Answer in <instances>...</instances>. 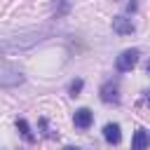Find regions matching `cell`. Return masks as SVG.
I'll return each mask as SVG.
<instances>
[{"label":"cell","mask_w":150,"mask_h":150,"mask_svg":"<svg viewBox=\"0 0 150 150\" xmlns=\"http://www.w3.org/2000/svg\"><path fill=\"white\" fill-rule=\"evenodd\" d=\"M112 30H115L117 35H131V33L136 30V26H134V21H131L129 16L120 14V16L112 19Z\"/></svg>","instance_id":"5b68a950"},{"label":"cell","mask_w":150,"mask_h":150,"mask_svg":"<svg viewBox=\"0 0 150 150\" xmlns=\"http://www.w3.org/2000/svg\"><path fill=\"white\" fill-rule=\"evenodd\" d=\"M73 122H75V127H77V129H89V127H91V122H94V112H91L89 108H80V110H75Z\"/></svg>","instance_id":"8992f818"},{"label":"cell","mask_w":150,"mask_h":150,"mask_svg":"<svg viewBox=\"0 0 150 150\" xmlns=\"http://www.w3.org/2000/svg\"><path fill=\"white\" fill-rule=\"evenodd\" d=\"M138 59H141V49H136V47H131V49H124L120 56H117V61H115V68L120 70V73H129L136 63H138Z\"/></svg>","instance_id":"7a4b0ae2"},{"label":"cell","mask_w":150,"mask_h":150,"mask_svg":"<svg viewBox=\"0 0 150 150\" xmlns=\"http://www.w3.org/2000/svg\"><path fill=\"white\" fill-rule=\"evenodd\" d=\"M103 138H105L110 145H117V143L122 141V131H120V124H115V122H108V124L103 127Z\"/></svg>","instance_id":"52a82bcc"},{"label":"cell","mask_w":150,"mask_h":150,"mask_svg":"<svg viewBox=\"0 0 150 150\" xmlns=\"http://www.w3.org/2000/svg\"><path fill=\"white\" fill-rule=\"evenodd\" d=\"M131 150H148V131L141 127L134 131V138H131Z\"/></svg>","instance_id":"ba28073f"},{"label":"cell","mask_w":150,"mask_h":150,"mask_svg":"<svg viewBox=\"0 0 150 150\" xmlns=\"http://www.w3.org/2000/svg\"><path fill=\"white\" fill-rule=\"evenodd\" d=\"M63 150H80V148H73V145H66Z\"/></svg>","instance_id":"8fae6325"},{"label":"cell","mask_w":150,"mask_h":150,"mask_svg":"<svg viewBox=\"0 0 150 150\" xmlns=\"http://www.w3.org/2000/svg\"><path fill=\"white\" fill-rule=\"evenodd\" d=\"M98 94H101V101H103V103H120V87H117V82H112V80L103 82Z\"/></svg>","instance_id":"277c9868"},{"label":"cell","mask_w":150,"mask_h":150,"mask_svg":"<svg viewBox=\"0 0 150 150\" xmlns=\"http://www.w3.org/2000/svg\"><path fill=\"white\" fill-rule=\"evenodd\" d=\"M16 129L21 131V136H23L28 143H33V141H35V134L30 131V127H28V122H26L23 117H19V120H16Z\"/></svg>","instance_id":"9c48e42d"},{"label":"cell","mask_w":150,"mask_h":150,"mask_svg":"<svg viewBox=\"0 0 150 150\" xmlns=\"http://www.w3.org/2000/svg\"><path fill=\"white\" fill-rule=\"evenodd\" d=\"M52 35V30H33L28 35H16V38H7L0 42V56L2 54H14V52H21V49H30L33 45L47 40Z\"/></svg>","instance_id":"6da1fadb"},{"label":"cell","mask_w":150,"mask_h":150,"mask_svg":"<svg viewBox=\"0 0 150 150\" xmlns=\"http://www.w3.org/2000/svg\"><path fill=\"white\" fill-rule=\"evenodd\" d=\"M82 87H84V82H82V80H73V82H70V87H68V91H70V96H80V91H82Z\"/></svg>","instance_id":"30bf717a"},{"label":"cell","mask_w":150,"mask_h":150,"mask_svg":"<svg viewBox=\"0 0 150 150\" xmlns=\"http://www.w3.org/2000/svg\"><path fill=\"white\" fill-rule=\"evenodd\" d=\"M23 80H26L23 73L16 70V68H9V66L0 68V87H16V84H21Z\"/></svg>","instance_id":"3957f363"}]
</instances>
